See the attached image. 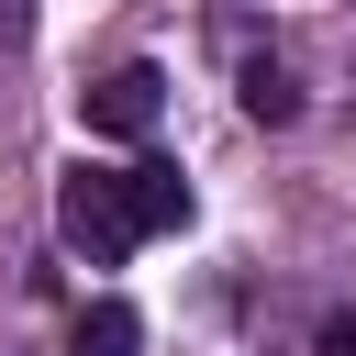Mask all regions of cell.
<instances>
[{
  "mask_svg": "<svg viewBox=\"0 0 356 356\" xmlns=\"http://www.w3.org/2000/svg\"><path fill=\"white\" fill-rule=\"evenodd\" d=\"M56 234H67L89 267H122V256L145 245V222H134V189H122L111 167H78V178L56 189Z\"/></svg>",
  "mask_w": 356,
  "mask_h": 356,
  "instance_id": "1",
  "label": "cell"
},
{
  "mask_svg": "<svg viewBox=\"0 0 356 356\" xmlns=\"http://www.w3.org/2000/svg\"><path fill=\"white\" fill-rule=\"evenodd\" d=\"M156 111H167V78H156V67H111V78L89 89V134H122V145H134V134H156Z\"/></svg>",
  "mask_w": 356,
  "mask_h": 356,
  "instance_id": "2",
  "label": "cell"
},
{
  "mask_svg": "<svg viewBox=\"0 0 356 356\" xmlns=\"http://www.w3.org/2000/svg\"><path fill=\"white\" fill-rule=\"evenodd\" d=\"M122 189H134V222L145 234H178L189 222V178L178 167H122Z\"/></svg>",
  "mask_w": 356,
  "mask_h": 356,
  "instance_id": "3",
  "label": "cell"
},
{
  "mask_svg": "<svg viewBox=\"0 0 356 356\" xmlns=\"http://www.w3.org/2000/svg\"><path fill=\"white\" fill-rule=\"evenodd\" d=\"M134 345H145L134 300H89V312H78V356H134Z\"/></svg>",
  "mask_w": 356,
  "mask_h": 356,
  "instance_id": "4",
  "label": "cell"
},
{
  "mask_svg": "<svg viewBox=\"0 0 356 356\" xmlns=\"http://www.w3.org/2000/svg\"><path fill=\"white\" fill-rule=\"evenodd\" d=\"M245 111H256V122H289V111H300L289 67H245Z\"/></svg>",
  "mask_w": 356,
  "mask_h": 356,
  "instance_id": "5",
  "label": "cell"
},
{
  "mask_svg": "<svg viewBox=\"0 0 356 356\" xmlns=\"http://www.w3.org/2000/svg\"><path fill=\"white\" fill-rule=\"evenodd\" d=\"M312 356H356V312H334V323L312 334Z\"/></svg>",
  "mask_w": 356,
  "mask_h": 356,
  "instance_id": "6",
  "label": "cell"
}]
</instances>
